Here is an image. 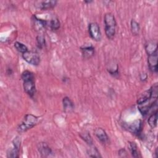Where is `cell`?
<instances>
[{
	"label": "cell",
	"mask_w": 158,
	"mask_h": 158,
	"mask_svg": "<svg viewBox=\"0 0 158 158\" xmlns=\"http://www.w3.org/2000/svg\"><path fill=\"white\" fill-rule=\"evenodd\" d=\"M21 78L23 81L24 91L29 96L33 98L36 93V88L33 73L28 70H25L22 72Z\"/></svg>",
	"instance_id": "6da1fadb"
},
{
	"label": "cell",
	"mask_w": 158,
	"mask_h": 158,
	"mask_svg": "<svg viewBox=\"0 0 158 158\" xmlns=\"http://www.w3.org/2000/svg\"><path fill=\"white\" fill-rule=\"evenodd\" d=\"M104 22L105 25V33L107 38L112 40L115 34L116 21L114 15L111 13H106L104 15Z\"/></svg>",
	"instance_id": "7a4b0ae2"
},
{
	"label": "cell",
	"mask_w": 158,
	"mask_h": 158,
	"mask_svg": "<svg viewBox=\"0 0 158 158\" xmlns=\"http://www.w3.org/2000/svg\"><path fill=\"white\" fill-rule=\"evenodd\" d=\"M37 122L38 117L36 116L31 114H26L21 123L18 125L17 130L20 133L25 132L36 125Z\"/></svg>",
	"instance_id": "3957f363"
},
{
	"label": "cell",
	"mask_w": 158,
	"mask_h": 158,
	"mask_svg": "<svg viewBox=\"0 0 158 158\" xmlns=\"http://www.w3.org/2000/svg\"><path fill=\"white\" fill-rule=\"evenodd\" d=\"M88 32L91 38L93 40L96 41H99L101 40V32L100 30V27L97 23L92 22L89 24Z\"/></svg>",
	"instance_id": "277c9868"
},
{
	"label": "cell",
	"mask_w": 158,
	"mask_h": 158,
	"mask_svg": "<svg viewBox=\"0 0 158 158\" xmlns=\"http://www.w3.org/2000/svg\"><path fill=\"white\" fill-rule=\"evenodd\" d=\"M23 59L32 65H38L40 62V57L38 54L33 51H27L22 54Z\"/></svg>",
	"instance_id": "5b68a950"
},
{
	"label": "cell",
	"mask_w": 158,
	"mask_h": 158,
	"mask_svg": "<svg viewBox=\"0 0 158 158\" xmlns=\"http://www.w3.org/2000/svg\"><path fill=\"white\" fill-rule=\"evenodd\" d=\"M20 148V139L19 136L15 137L12 141V148H9L7 152V157L10 158L19 157Z\"/></svg>",
	"instance_id": "8992f818"
},
{
	"label": "cell",
	"mask_w": 158,
	"mask_h": 158,
	"mask_svg": "<svg viewBox=\"0 0 158 158\" xmlns=\"http://www.w3.org/2000/svg\"><path fill=\"white\" fill-rule=\"evenodd\" d=\"M143 128V123L142 121L139 119L136 120L132 122L130 124H129L127 127L128 130L133 135H138L140 134Z\"/></svg>",
	"instance_id": "52a82bcc"
},
{
	"label": "cell",
	"mask_w": 158,
	"mask_h": 158,
	"mask_svg": "<svg viewBox=\"0 0 158 158\" xmlns=\"http://www.w3.org/2000/svg\"><path fill=\"white\" fill-rule=\"evenodd\" d=\"M32 20L34 29L36 31H42L48 27V21L39 19L36 15H33Z\"/></svg>",
	"instance_id": "ba28073f"
},
{
	"label": "cell",
	"mask_w": 158,
	"mask_h": 158,
	"mask_svg": "<svg viewBox=\"0 0 158 158\" xmlns=\"http://www.w3.org/2000/svg\"><path fill=\"white\" fill-rule=\"evenodd\" d=\"M148 63L150 70L152 73H157V52L148 55Z\"/></svg>",
	"instance_id": "9c48e42d"
},
{
	"label": "cell",
	"mask_w": 158,
	"mask_h": 158,
	"mask_svg": "<svg viewBox=\"0 0 158 158\" xmlns=\"http://www.w3.org/2000/svg\"><path fill=\"white\" fill-rule=\"evenodd\" d=\"M56 4V1H43L37 2L35 6L38 9L41 10H45L54 7Z\"/></svg>",
	"instance_id": "30bf717a"
},
{
	"label": "cell",
	"mask_w": 158,
	"mask_h": 158,
	"mask_svg": "<svg viewBox=\"0 0 158 158\" xmlns=\"http://www.w3.org/2000/svg\"><path fill=\"white\" fill-rule=\"evenodd\" d=\"M38 149L42 157H48L52 154V150L49 146L44 142H40L38 143Z\"/></svg>",
	"instance_id": "8fae6325"
},
{
	"label": "cell",
	"mask_w": 158,
	"mask_h": 158,
	"mask_svg": "<svg viewBox=\"0 0 158 158\" xmlns=\"http://www.w3.org/2000/svg\"><path fill=\"white\" fill-rule=\"evenodd\" d=\"M94 134L97 138L102 143H106L109 141V137L106 131L102 128H97L94 130Z\"/></svg>",
	"instance_id": "7c38bea8"
},
{
	"label": "cell",
	"mask_w": 158,
	"mask_h": 158,
	"mask_svg": "<svg viewBox=\"0 0 158 158\" xmlns=\"http://www.w3.org/2000/svg\"><path fill=\"white\" fill-rule=\"evenodd\" d=\"M81 51L85 59H89L94 54V48L92 45H85L81 47Z\"/></svg>",
	"instance_id": "4fadbf2b"
},
{
	"label": "cell",
	"mask_w": 158,
	"mask_h": 158,
	"mask_svg": "<svg viewBox=\"0 0 158 158\" xmlns=\"http://www.w3.org/2000/svg\"><path fill=\"white\" fill-rule=\"evenodd\" d=\"M151 98H154V97L152 96L151 89L150 88L148 90L144 91L139 95V96L138 97V98L137 99L136 102H137L138 105H139V104H141L146 102V101H148V99H149Z\"/></svg>",
	"instance_id": "5bb4252c"
},
{
	"label": "cell",
	"mask_w": 158,
	"mask_h": 158,
	"mask_svg": "<svg viewBox=\"0 0 158 158\" xmlns=\"http://www.w3.org/2000/svg\"><path fill=\"white\" fill-rule=\"evenodd\" d=\"M145 49L146 53L148 55L157 53V43L152 41H149L147 42L145 44Z\"/></svg>",
	"instance_id": "9a60e30c"
},
{
	"label": "cell",
	"mask_w": 158,
	"mask_h": 158,
	"mask_svg": "<svg viewBox=\"0 0 158 158\" xmlns=\"http://www.w3.org/2000/svg\"><path fill=\"white\" fill-rule=\"evenodd\" d=\"M62 103H63L64 110L66 112H70L73 110L74 108V105L72 101L70 99V98H69L68 97L64 98L62 100Z\"/></svg>",
	"instance_id": "2e32d148"
},
{
	"label": "cell",
	"mask_w": 158,
	"mask_h": 158,
	"mask_svg": "<svg viewBox=\"0 0 158 158\" xmlns=\"http://www.w3.org/2000/svg\"><path fill=\"white\" fill-rule=\"evenodd\" d=\"M48 27L52 30H57L60 27V22L56 17H52L49 22H48Z\"/></svg>",
	"instance_id": "e0dca14e"
},
{
	"label": "cell",
	"mask_w": 158,
	"mask_h": 158,
	"mask_svg": "<svg viewBox=\"0 0 158 158\" xmlns=\"http://www.w3.org/2000/svg\"><path fill=\"white\" fill-rule=\"evenodd\" d=\"M157 110H156L149 117L148 123L149 125L152 128H154L157 125Z\"/></svg>",
	"instance_id": "ac0fdd59"
},
{
	"label": "cell",
	"mask_w": 158,
	"mask_h": 158,
	"mask_svg": "<svg viewBox=\"0 0 158 158\" xmlns=\"http://www.w3.org/2000/svg\"><path fill=\"white\" fill-rule=\"evenodd\" d=\"M130 25H131V31L133 35H138L139 34V30H140L139 24L136 21L133 19L131 20Z\"/></svg>",
	"instance_id": "d6986e66"
},
{
	"label": "cell",
	"mask_w": 158,
	"mask_h": 158,
	"mask_svg": "<svg viewBox=\"0 0 158 158\" xmlns=\"http://www.w3.org/2000/svg\"><path fill=\"white\" fill-rule=\"evenodd\" d=\"M129 148L131 152V154L133 157H138V147L136 143L131 141L129 142Z\"/></svg>",
	"instance_id": "ffe728a7"
},
{
	"label": "cell",
	"mask_w": 158,
	"mask_h": 158,
	"mask_svg": "<svg viewBox=\"0 0 158 158\" xmlns=\"http://www.w3.org/2000/svg\"><path fill=\"white\" fill-rule=\"evenodd\" d=\"M80 136L88 144L92 145L93 144V139L89 135V133L87 131H83V133H80Z\"/></svg>",
	"instance_id": "44dd1931"
},
{
	"label": "cell",
	"mask_w": 158,
	"mask_h": 158,
	"mask_svg": "<svg viewBox=\"0 0 158 158\" xmlns=\"http://www.w3.org/2000/svg\"><path fill=\"white\" fill-rule=\"evenodd\" d=\"M14 47L18 51H19L20 52H22V54L28 51V48L24 44L18 41H15L14 43Z\"/></svg>",
	"instance_id": "7402d4cb"
},
{
	"label": "cell",
	"mask_w": 158,
	"mask_h": 158,
	"mask_svg": "<svg viewBox=\"0 0 158 158\" xmlns=\"http://www.w3.org/2000/svg\"><path fill=\"white\" fill-rule=\"evenodd\" d=\"M88 154L91 157H101L99 152L96 147L91 148L89 151H88Z\"/></svg>",
	"instance_id": "603a6c76"
},
{
	"label": "cell",
	"mask_w": 158,
	"mask_h": 158,
	"mask_svg": "<svg viewBox=\"0 0 158 158\" xmlns=\"http://www.w3.org/2000/svg\"><path fill=\"white\" fill-rule=\"evenodd\" d=\"M37 43L38 46L40 48H43L45 45V40L44 36L42 35H40L37 36Z\"/></svg>",
	"instance_id": "cb8c5ba5"
},
{
	"label": "cell",
	"mask_w": 158,
	"mask_h": 158,
	"mask_svg": "<svg viewBox=\"0 0 158 158\" xmlns=\"http://www.w3.org/2000/svg\"><path fill=\"white\" fill-rule=\"evenodd\" d=\"M147 77H148V76H147L146 73H141L140 75V79L141 81H145L147 79Z\"/></svg>",
	"instance_id": "d4e9b609"
},
{
	"label": "cell",
	"mask_w": 158,
	"mask_h": 158,
	"mask_svg": "<svg viewBox=\"0 0 158 158\" xmlns=\"http://www.w3.org/2000/svg\"><path fill=\"white\" fill-rule=\"evenodd\" d=\"M92 2V1H85V2H87V3H89V2Z\"/></svg>",
	"instance_id": "484cf974"
}]
</instances>
